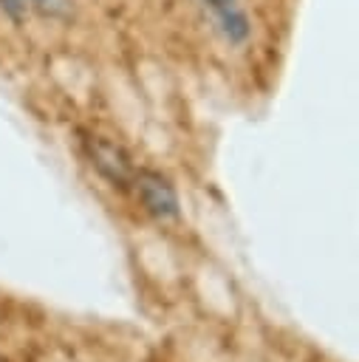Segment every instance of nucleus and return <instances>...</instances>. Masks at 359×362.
I'll return each instance as SVG.
<instances>
[{"label": "nucleus", "instance_id": "1", "mask_svg": "<svg viewBox=\"0 0 359 362\" xmlns=\"http://www.w3.org/2000/svg\"><path fill=\"white\" fill-rule=\"evenodd\" d=\"M133 184L139 189V198L144 204V209L158 218V221H172L178 218L181 212V204H178V192L175 187L161 175V173H153V170H141L133 175Z\"/></svg>", "mask_w": 359, "mask_h": 362}, {"label": "nucleus", "instance_id": "2", "mask_svg": "<svg viewBox=\"0 0 359 362\" xmlns=\"http://www.w3.org/2000/svg\"><path fill=\"white\" fill-rule=\"evenodd\" d=\"M90 158H93V167L116 187H127L133 181V167H130V158L127 153L107 141V139H93L90 141Z\"/></svg>", "mask_w": 359, "mask_h": 362}, {"label": "nucleus", "instance_id": "3", "mask_svg": "<svg viewBox=\"0 0 359 362\" xmlns=\"http://www.w3.org/2000/svg\"><path fill=\"white\" fill-rule=\"evenodd\" d=\"M25 6L45 20H68L73 14V0H25Z\"/></svg>", "mask_w": 359, "mask_h": 362}, {"label": "nucleus", "instance_id": "4", "mask_svg": "<svg viewBox=\"0 0 359 362\" xmlns=\"http://www.w3.org/2000/svg\"><path fill=\"white\" fill-rule=\"evenodd\" d=\"M0 8H3V14H6L8 20H14V23H20V20L25 17V11H28L25 0H0Z\"/></svg>", "mask_w": 359, "mask_h": 362}]
</instances>
